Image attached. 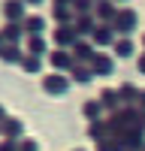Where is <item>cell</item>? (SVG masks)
<instances>
[{"label": "cell", "mask_w": 145, "mask_h": 151, "mask_svg": "<svg viewBox=\"0 0 145 151\" xmlns=\"http://www.w3.org/2000/svg\"><path fill=\"white\" fill-rule=\"evenodd\" d=\"M42 48H45L42 40H39V36H33V40H30V52H33V55H42Z\"/></svg>", "instance_id": "8"}, {"label": "cell", "mask_w": 145, "mask_h": 151, "mask_svg": "<svg viewBox=\"0 0 145 151\" xmlns=\"http://www.w3.org/2000/svg\"><path fill=\"white\" fill-rule=\"evenodd\" d=\"M0 52H3V33H0Z\"/></svg>", "instance_id": "19"}, {"label": "cell", "mask_w": 145, "mask_h": 151, "mask_svg": "<svg viewBox=\"0 0 145 151\" xmlns=\"http://www.w3.org/2000/svg\"><path fill=\"white\" fill-rule=\"evenodd\" d=\"M109 36H112V33H109L106 27H100V30H94V40H97V42H109Z\"/></svg>", "instance_id": "10"}, {"label": "cell", "mask_w": 145, "mask_h": 151, "mask_svg": "<svg viewBox=\"0 0 145 151\" xmlns=\"http://www.w3.org/2000/svg\"><path fill=\"white\" fill-rule=\"evenodd\" d=\"M55 18H57V21H67V18H70V9H67V6H55Z\"/></svg>", "instance_id": "9"}, {"label": "cell", "mask_w": 145, "mask_h": 151, "mask_svg": "<svg viewBox=\"0 0 145 151\" xmlns=\"http://www.w3.org/2000/svg\"><path fill=\"white\" fill-rule=\"evenodd\" d=\"M88 24H91L88 18H79V30H82V33H85V30H91V27H88Z\"/></svg>", "instance_id": "17"}, {"label": "cell", "mask_w": 145, "mask_h": 151, "mask_svg": "<svg viewBox=\"0 0 145 151\" xmlns=\"http://www.w3.org/2000/svg\"><path fill=\"white\" fill-rule=\"evenodd\" d=\"M21 67L33 73V70H39V60H36V58H24V60H21Z\"/></svg>", "instance_id": "7"}, {"label": "cell", "mask_w": 145, "mask_h": 151, "mask_svg": "<svg viewBox=\"0 0 145 151\" xmlns=\"http://www.w3.org/2000/svg\"><path fill=\"white\" fill-rule=\"evenodd\" d=\"M42 88L52 91V94H60V91H67V79H60V76H48V79H42Z\"/></svg>", "instance_id": "1"}, {"label": "cell", "mask_w": 145, "mask_h": 151, "mask_svg": "<svg viewBox=\"0 0 145 151\" xmlns=\"http://www.w3.org/2000/svg\"><path fill=\"white\" fill-rule=\"evenodd\" d=\"M76 55H79V58H88V55H91V48L85 45V42H79V45H76Z\"/></svg>", "instance_id": "13"}, {"label": "cell", "mask_w": 145, "mask_h": 151, "mask_svg": "<svg viewBox=\"0 0 145 151\" xmlns=\"http://www.w3.org/2000/svg\"><path fill=\"white\" fill-rule=\"evenodd\" d=\"M72 40H76V30H72V27H67V24H60V27L55 30V42H60V45H70Z\"/></svg>", "instance_id": "2"}, {"label": "cell", "mask_w": 145, "mask_h": 151, "mask_svg": "<svg viewBox=\"0 0 145 151\" xmlns=\"http://www.w3.org/2000/svg\"><path fill=\"white\" fill-rule=\"evenodd\" d=\"M24 27H27L30 33H39V30L45 27V21H42L39 15H30V18H24Z\"/></svg>", "instance_id": "4"}, {"label": "cell", "mask_w": 145, "mask_h": 151, "mask_svg": "<svg viewBox=\"0 0 145 151\" xmlns=\"http://www.w3.org/2000/svg\"><path fill=\"white\" fill-rule=\"evenodd\" d=\"M76 79H79V82H88L91 76H88V70H76Z\"/></svg>", "instance_id": "16"}, {"label": "cell", "mask_w": 145, "mask_h": 151, "mask_svg": "<svg viewBox=\"0 0 145 151\" xmlns=\"http://www.w3.org/2000/svg\"><path fill=\"white\" fill-rule=\"evenodd\" d=\"M52 64H55V67H67V64H70V55L55 52V55H52Z\"/></svg>", "instance_id": "6"}, {"label": "cell", "mask_w": 145, "mask_h": 151, "mask_svg": "<svg viewBox=\"0 0 145 151\" xmlns=\"http://www.w3.org/2000/svg\"><path fill=\"white\" fill-rule=\"evenodd\" d=\"M0 55H3V60H18V48H3V52H0Z\"/></svg>", "instance_id": "11"}, {"label": "cell", "mask_w": 145, "mask_h": 151, "mask_svg": "<svg viewBox=\"0 0 145 151\" xmlns=\"http://www.w3.org/2000/svg\"><path fill=\"white\" fill-rule=\"evenodd\" d=\"M118 55L127 58V55H130V42H118Z\"/></svg>", "instance_id": "14"}, {"label": "cell", "mask_w": 145, "mask_h": 151, "mask_svg": "<svg viewBox=\"0 0 145 151\" xmlns=\"http://www.w3.org/2000/svg\"><path fill=\"white\" fill-rule=\"evenodd\" d=\"M3 12H6V18L15 21V18H21V15H24V3H21V0H6Z\"/></svg>", "instance_id": "3"}, {"label": "cell", "mask_w": 145, "mask_h": 151, "mask_svg": "<svg viewBox=\"0 0 145 151\" xmlns=\"http://www.w3.org/2000/svg\"><path fill=\"white\" fill-rule=\"evenodd\" d=\"M97 12H100L103 18H109V15H112V6H109V3H100V6H97Z\"/></svg>", "instance_id": "12"}, {"label": "cell", "mask_w": 145, "mask_h": 151, "mask_svg": "<svg viewBox=\"0 0 145 151\" xmlns=\"http://www.w3.org/2000/svg\"><path fill=\"white\" fill-rule=\"evenodd\" d=\"M21 151H36V142H30V139H27V142L21 145Z\"/></svg>", "instance_id": "18"}, {"label": "cell", "mask_w": 145, "mask_h": 151, "mask_svg": "<svg viewBox=\"0 0 145 151\" xmlns=\"http://www.w3.org/2000/svg\"><path fill=\"white\" fill-rule=\"evenodd\" d=\"M27 3H42V0H27Z\"/></svg>", "instance_id": "20"}, {"label": "cell", "mask_w": 145, "mask_h": 151, "mask_svg": "<svg viewBox=\"0 0 145 151\" xmlns=\"http://www.w3.org/2000/svg\"><path fill=\"white\" fill-rule=\"evenodd\" d=\"M94 67H97V70H109V60H106V58H94Z\"/></svg>", "instance_id": "15"}, {"label": "cell", "mask_w": 145, "mask_h": 151, "mask_svg": "<svg viewBox=\"0 0 145 151\" xmlns=\"http://www.w3.org/2000/svg\"><path fill=\"white\" fill-rule=\"evenodd\" d=\"M21 27H24V24H9V27L3 30V36H6V40H18V33H21Z\"/></svg>", "instance_id": "5"}]
</instances>
